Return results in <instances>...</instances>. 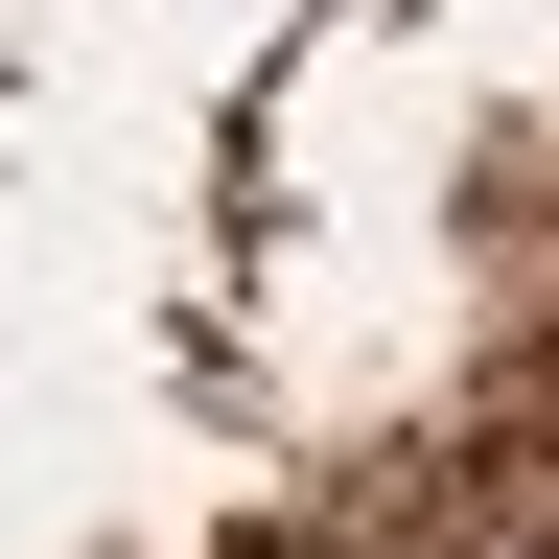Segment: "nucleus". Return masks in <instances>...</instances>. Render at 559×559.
Segmentation results:
<instances>
[{
    "label": "nucleus",
    "mask_w": 559,
    "mask_h": 559,
    "mask_svg": "<svg viewBox=\"0 0 559 559\" xmlns=\"http://www.w3.org/2000/svg\"><path fill=\"white\" fill-rule=\"evenodd\" d=\"M489 559H559V536H489Z\"/></svg>",
    "instance_id": "obj_1"
}]
</instances>
